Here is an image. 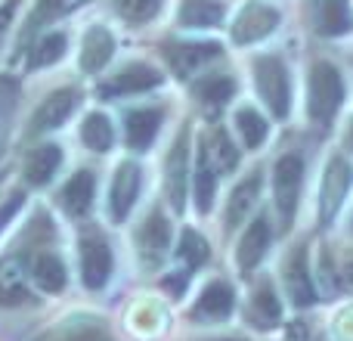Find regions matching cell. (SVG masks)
I'll list each match as a JSON object with an SVG mask.
<instances>
[{"label":"cell","mask_w":353,"mask_h":341,"mask_svg":"<svg viewBox=\"0 0 353 341\" xmlns=\"http://www.w3.org/2000/svg\"><path fill=\"white\" fill-rule=\"evenodd\" d=\"M344 103V78L332 62H316L310 72V93H307V115L316 124H329L338 106Z\"/></svg>","instance_id":"6da1fadb"},{"label":"cell","mask_w":353,"mask_h":341,"mask_svg":"<svg viewBox=\"0 0 353 341\" xmlns=\"http://www.w3.org/2000/svg\"><path fill=\"white\" fill-rule=\"evenodd\" d=\"M254 87L276 118H285L292 109V81L279 56H261L254 62Z\"/></svg>","instance_id":"7a4b0ae2"},{"label":"cell","mask_w":353,"mask_h":341,"mask_svg":"<svg viewBox=\"0 0 353 341\" xmlns=\"http://www.w3.org/2000/svg\"><path fill=\"white\" fill-rule=\"evenodd\" d=\"M112 270H115V257H112L109 242L99 233H84L78 239V273L84 289L103 292L112 280Z\"/></svg>","instance_id":"3957f363"},{"label":"cell","mask_w":353,"mask_h":341,"mask_svg":"<svg viewBox=\"0 0 353 341\" xmlns=\"http://www.w3.org/2000/svg\"><path fill=\"white\" fill-rule=\"evenodd\" d=\"M31 341H115V338H112V329L103 317L74 311L59 317L56 323L43 326Z\"/></svg>","instance_id":"277c9868"},{"label":"cell","mask_w":353,"mask_h":341,"mask_svg":"<svg viewBox=\"0 0 353 341\" xmlns=\"http://www.w3.org/2000/svg\"><path fill=\"white\" fill-rule=\"evenodd\" d=\"M301 180H304V162L301 155L288 153L276 162L273 170V193H276V208L285 226H292L294 211H298V195H301Z\"/></svg>","instance_id":"5b68a950"},{"label":"cell","mask_w":353,"mask_h":341,"mask_svg":"<svg viewBox=\"0 0 353 341\" xmlns=\"http://www.w3.org/2000/svg\"><path fill=\"white\" fill-rule=\"evenodd\" d=\"M25 273H28L31 289H37L41 295H62L68 286V267L56 251L41 249L31 251L28 257H22Z\"/></svg>","instance_id":"8992f818"},{"label":"cell","mask_w":353,"mask_h":341,"mask_svg":"<svg viewBox=\"0 0 353 341\" xmlns=\"http://www.w3.org/2000/svg\"><path fill=\"white\" fill-rule=\"evenodd\" d=\"M276 25H279V10L263 3V0H251V3H245L239 10L236 22L230 28V37L239 47H248L254 41H263L270 31H276Z\"/></svg>","instance_id":"52a82bcc"},{"label":"cell","mask_w":353,"mask_h":341,"mask_svg":"<svg viewBox=\"0 0 353 341\" xmlns=\"http://www.w3.org/2000/svg\"><path fill=\"white\" fill-rule=\"evenodd\" d=\"M78 103H81V93L72 90V87L53 90V93H50V97L34 109V115H31V121H28V137L34 140V137H43V134H50V130L62 128V124H65L68 118L74 115Z\"/></svg>","instance_id":"ba28073f"},{"label":"cell","mask_w":353,"mask_h":341,"mask_svg":"<svg viewBox=\"0 0 353 341\" xmlns=\"http://www.w3.org/2000/svg\"><path fill=\"white\" fill-rule=\"evenodd\" d=\"M143 186V170L134 162H121L112 177V189H109V217L115 224H124L128 214L134 211L137 205V195H140Z\"/></svg>","instance_id":"9c48e42d"},{"label":"cell","mask_w":353,"mask_h":341,"mask_svg":"<svg viewBox=\"0 0 353 341\" xmlns=\"http://www.w3.org/2000/svg\"><path fill=\"white\" fill-rule=\"evenodd\" d=\"M353 183V168L344 155H332L329 165H325V177H323V195H319V220L332 224V217L338 214L344 195H347Z\"/></svg>","instance_id":"30bf717a"},{"label":"cell","mask_w":353,"mask_h":341,"mask_svg":"<svg viewBox=\"0 0 353 341\" xmlns=\"http://www.w3.org/2000/svg\"><path fill=\"white\" fill-rule=\"evenodd\" d=\"M25 304H34V289L28 282L25 264L19 257H0V307L12 311Z\"/></svg>","instance_id":"8fae6325"},{"label":"cell","mask_w":353,"mask_h":341,"mask_svg":"<svg viewBox=\"0 0 353 341\" xmlns=\"http://www.w3.org/2000/svg\"><path fill=\"white\" fill-rule=\"evenodd\" d=\"M159 84H161V75L155 72L152 66L137 62V66H128V68H121L118 75H112L105 84H99V97H105V99L134 97V93H146V90H152V87H159Z\"/></svg>","instance_id":"7c38bea8"},{"label":"cell","mask_w":353,"mask_h":341,"mask_svg":"<svg viewBox=\"0 0 353 341\" xmlns=\"http://www.w3.org/2000/svg\"><path fill=\"white\" fill-rule=\"evenodd\" d=\"M93 195H97V177L93 170L81 168L78 174H72L59 189V208L68 217H84L93 205Z\"/></svg>","instance_id":"4fadbf2b"},{"label":"cell","mask_w":353,"mask_h":341,"mask_svg":"<svg viewBox=\"0 0 353 341\" xmlns=\"http://www.w3.org/2000/svg\"><path fill=\"white\" fill-rule=\"evenodd\" d=\"M214 59H220V43H171L168 47V62L180 78L201 72Z\"/></svg>","instance_id":"5bb4252c"},{"label":"cell","mask_w":353,"mask_h":341,"mask_svg":"<svg viewBox=\"0 0 353 341\" xmlns=\"http://www.w3.org/2000/svg\"><path fill=\"white\" fill-rule=\"evenodd\" d=\"M112 56H115V35L105 25L87 28L84 43H81V72H87V75L103 72Z\"/></svg>","instance_id":"9a60e30c"},{"label":"cell","mask_w":353,"mask_h":341,"mask_svg":"<svg viewBox=\"0 0 353 341\" xmlns=\"http://www.w3.org/2000/svg\"><path fill=\"white\" fill-rule=\"evenodd\" d=\"M313 28L325 37L347 35L353 28L350 0H316L313 3Z\"/></svg>","instance_id":"2e32d148"},{"label":"cell","mask_w":353,"mask_h":341,"mask_svg":"<svg viewBox=\"0 0 353 341\" xmlns=\"http://www.w3.org/2000/svg\"><path fill=\"white\" fill-rule=\"evenodd\" d=\"M232 289L226 282H211V286L201 292V298L195 301L192 307V320L195 323H217V320H226L232 313Z\"/></svg>","instance_id":"e0dca14e"},{"label":"cell","mask_w":353,"mask_h":341,"mask_svg":"<svg viewBox=\"0 0 353 341\" xmlns=\"http://www.w3.org/2000/svg\"><path fill=\"white\" fill-rule=\"evenodd\" d=\"M59 168H62V149L56 143H41V146H34L28 153L22 174L28 180V186H47Z\"/></svg>","instance_id":"ac0fdd59"},{"label":"cell","mask_w":353,"mask_h":341,"mask_svg":"<svg viewBox=\"0 0 353 341\" xmlns=\"http://www.w3.org/2000/svg\"><path fill=\"white\" fill-rule=\"evenodd\" d=\"M186 170H189V146H186V134L176 137L171 155H168V199H171L174 211H183V199H186Z\"/></svg>","instance_id":"d6986e66"},{"label":"cell","mask_w":353,"mask_h":341,"mask_svg":"<svg viewBox=\"0 0 353 341\" xmlns=\"http://www.w3.org/2000/svg\"><path fill=\"white\" fill-rule=\"evenodd\" d=\"M161 128V112L159 109H134L124 118V137H128V146L143 153V149L152 146L155 134Z\"/></svg>","instance_id":"ffe728a7"},{"label":"cell","mask_w":353,"mask_h":341,"mask_svg":"<svg viewBox=\"0 0 353 341\" xmlns=\"http://www.w3.org/2000/svg\"><path fill=\"white\" fill-rule=\"evenodd\" d=\"M285 289L292 295V301L298 307H310L316 301V289H313V280H310V267H307V251L298 249L288 261V270H285Z\"/></svg>","instance_id":"44dd1931"},{"label":"cell","mask_w":353,"mask_h":341,"mask_svg":"<svg viewBox=\"0 0 353 341\" xmlns=\"http://www.w3.org/2000/svg\"><path fill=\"white\" fill-rule=\"evenodd\" d=\"M137 239H140L143 255H146L149 261H155V257H161L168 251V245H171V220H168L161 211H152L146 220H143Z\"/></svg>","instance_id":"7402d4cb"},{"label":"cell","mask_w":353,"mask_h":341,"mask_svg":"<svg viewBox=\"0 0 353 341\" xmlns=\"http://www.w3.org/2000/svg\"><path fill=\"white\" fill-rule=\"evenodd\" d=\"M201 155L211 165L214 174H226V170H236L239 165V153L232 146V140L226 137V130H211L201 140Z\"/></svg>","instance_id":"603a6c76"},{"label":"cell","mask_w":353,"mask_h":341,"mask_svg":"<svg viewBox=\"0 0 353 341\" xmlns=\"http://www.w3.org/2000/svg\"><path fill=\"white\" fill-rule=\"evenodd\" d=\"M223 16L226 6L220 0H183L180 12H176L180 25H186V28H214L223 22Z\"/></svg>","instance_id":"cb8c5ba5"},{"label":"cell","mask_w":353,"mask_h":341,"mask_svg":"<svg viewBox=\"0 0 353 341\" xmlns=\"http://www.w3.org/2000/svg\"><path fill=\"white\" fill-rule=\"evenodd\" d=\"M267 245H270V224H267L263 217H257L254 224L245 230L242 242H239V249H236L239 267H242V270L257 267V261L267 255Z\"/></svg>","instance_id":"d4e9b609"},{"label":"cell","mask_w":353,"mask_h":341,"mask_svg":"<svg viewBox=\"0 0 353 341\" xmlns=\"http://www.w3.org/2000/svg\"><path fill=\"white\" fill-rule=\"evenodd\" d=\"M257 195H261V174L245 177L230 195V205H226V226L242 224V220L251 214V208L257 205Z\"/></svg>","instance_id":"484cf974"},{"label":"cell","mask_w":353,"mask_h":341,"mask_svg":"<svg viewBox=\"0 0 353 341\" xmlns=\"http://www.w3.org/2000/svg\"><path fill=\"white\" fill-rule=\"evenodd\" d=\"M248 320L257 326V329H273V326L282 323V304H279V298H276L270 282H263V286L254 292L251 307H248Z\"/></svg>","instance_id":"4316f807"},{"label":"cell","mask_w":353,"mask_h":341,"mask_svg":"<svg viewBox=\"0 0 353 341\" xmlns=\"http://www.w3.org/2000/svg\"><path fill=\"white\" fill-rule=\"evenodd\" d=\"M81 143L93 153H109L112 143H115V128L103 112H90V115L81 121Z\"/></svg>","instance_id":"83f0119b"},{"label":"cell","mask_w":353,"mask_h":341,"mask_svg":"<svg viewBox=\"0 0 353 341\" xmlns=\"http://www.w3.org/2000/svg\"><path fill=\"white\" fill-rule=\"evenodd\" d=\"M236 128L248 149L263 146V140H267V134H270V124L263 121V115L257 109H251V106H242V109L236 112Z\"/></svg>","instance_id":"f1b7e54d"},{"label":"cell","mask_w":353,"mask_h":341,"mask_svg":"<svg viewBox=\"0 0 353 341\" xmlns=\"http://www.w3.org/2000/svg\"><path fill=\"white\" fill-rule=\"evenodd\" d=\"M192 186H195V208L201 214L211 211L214 205V195H217V174L211 170V165L205 162V155L199 153V165H195V177H192Z\"/></svg>","instance_id":"f546056e"},{"label":"cell","mask_w":353,"mask_h":341,"mask_svg":"<svg viewBox=\"0 0 353 341\" xmlns=\"http://www.w3.org/2000/svg\"><path fill=\"white\" fill-rule=\"evenodd\" d=\"M65 35H59V31H53V35H43L41 41H37V47H31V59H28V68L34 72V68H43V66H53V62H59L62 56H65Z\"/></svg>","instance_id":"4dcf8cb0"},{"label":"cell","mask_w":353,"mask_h":341,"mask_svg":"<svg viewBox=\"0 0 353 341\" xmlns=\"http://www.w3.org/2000/svg\"><path fill=\"white\" fill-rule=\"evenodd\" d=\"M232 90H236V81L230 75H208L205 81L195 84V97L205 106H223L232 97Z\"/></svg>","instance_id":"1f68e13d"},{"label":"cell","mask_w":353,"mask_h":341,"mask_svg":"<svg viewBox=\"0 0 353 341\" xmlns=\"http://www.w3.org/2000/svg\"><path fill=\"white\" fill-rule=\"evenodd\" d=\"M176 255H180V261L186 264L189 270L201 267V264L208 261V255H211V249H208V242L199 236L195 230H183L180 236V249H176Z\"/></svg>","instance_id":"d6a6232c"},{"label":"cell","mask_w":353,"mask_h":341,"mask_svg":"<svg viewBox=\"0 0 353 341\" xmlns=\"http://www.w3.org/2000/svg\"><path fill=\"white\" fill-rule=\"evenodd\" d=\"M115 10H118V16L128 19L130 25H143L159 16L161 0H115Z\"/></svg>","instance_id":"836d02e7"},{"label":"cell","mask_w":353,"mask_h":341,"mask_svg":"<svg viewBox=\"0 0 353 341\" xmlns=\"http://www.w3.org/2000/svg\"><path fill=\"white\" fill-rule=\"evenodd\" d=\"M62 3H65V0H37V6L31 10V16H28V25L22 28V41H31V37H34V31L41 28V25L47 22V19L53 16Z\"/></svg>","instance_id":"e575fe53"},{"label":"cell","mask_w":353,"mask_h":341,"mask_svg":"<svg viewBox=\"0 0 353 341\" xmlns=\"http://www.w3.org/2000/svg\"><path fill=\"white\" fill-rule=\"evenodd\" d=\"M22 208H25V193H12L6 202H0V236L12 226V220L22 214Z\"/></svg>","instance_id":"d590c367"},{"label":"cell","mask_w":353,"mask_h":341,"mask_svg":"<svg viewBox=\"0 0 353 341\" xmlns=\"http://www.w3.org/2000/svg\"><path fill=\"white\" fill-rule=\"evenodd\" d=\"M186 282H189V276L180 270V273H174V276H165V282H161V286H165L171 295H183V289H186Z\"/></svg>","instance_id":"8d00e7d4"},{"label":"cell","mask_w":353,"mask_h":341,"mask_svg":"<svg viewBox=\"0 0 353 341\" xmlns=\"http://www.w3.org/2000/svg\"><path fill=\"white\" fill-rule=\"evenodd\" d=\"M12 12H16V0H6V3L0 6V37H3V31H6V25H10Z\"/></svg>","instance_id":"74e56055"},{"label":"cell","mask_w":353,"mask_h":341,"mask_svg":"<svg viewBox=\"0 0 353 341\" xmlns=\"http://www.w3.org/2000/svg\"><path fill=\"white\" fill-rule=\"evenodd\" d=\"M347 146L353 149V124H350V128H347Z\"/></svg>","instance_id":"f35d334b"},{"label":"cell","mask_w":353,"mask_h":341,"mask_svg":"<svg viewBox=\"0 0 353 341\" xmlns=\"http://www.w3.org/2000/svg\"><path fill=\"white\" fill-rule=\"evenodd\" d=\"M347 276H350V280H353V261H350V267H347Z\"/></svg>","instance_id":"ab89813d"}]
</instances>
